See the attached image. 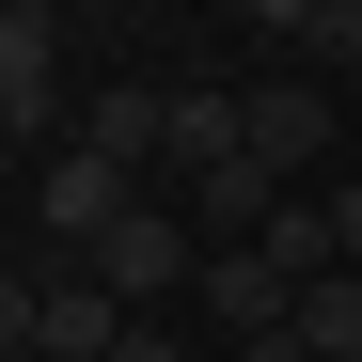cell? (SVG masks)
<instances>
[{"mask_svg":"<svg viewBox=\"0 0 362 362\" xmlns=\"http://www.w3.org/2000/svg\"><path fill=\"white\" fill-rule=\"evenodd\" d=\"M0 127L64 158L79 110H64V0H0Z\"/></svg>","mask_w":362,"mask_h":362,"instance_id":"obj_1","label":"cell"},{"mask_svg":"<svg viewBox=\"0 0 362 362\" xmlns=\"http://www.w3.org/2000/svg\"><path fill=\"white\" fill-rule=\"evenodd\" d=\"M79 268H95L110 299H127V315H158L173 284H205V236H189V205H127V221H110Z\"/></svg>","mask_w":362,"mask_h":362,"instance_id":"obj_2","label":"cell"},{"mask_svg":"<svg viewBox=\"0 0 362 362\" xmlns=\"http://www.w3.org/2000/svg\"><path fill=\"white\" fill-rule=\"evenodd\" d=\"M127 205H142V173H127V158H95V142H64V158H47V189H32L47 252H95V236L127 221Z\"/></svg>","mask_w":362,"mask_h":362,"instance_id":"obj_3","label":"cell"},{"mask_svg":"<svg viewBox=\"0 0 362 362\" xmlns=\"http://www.w3.org/2000/svg\"><path fill=\"white\" fill-rule=\"evenodd\" d=\"M142 315H127V299H110L79 252H47V331H32V362H110V346H127Z\"/></svg>","mask_w":362,"mask_h":362,"instance_id":"obj_4","label":"cell"},{"mask_svg":"<svg viewBox=\"0 0 362 362\" xmlns=\"http://www.w3.org/2000/svg\"><path fill=\"white\" fill-rule=\"evenodd\" d=\"M189 299H205V331H221V346H268V331L299 315V284H284L268 252H205V284H189Z\"/></svg>","mask_w":362,"mask_h":362,"instance_id":"obj_5","label":"cell"},{"mask_svg":"<svg viewBox=\"0 0 362 362\" xmlns=\"http://www.w3.org/2000/svg\"><path fill=\"white\" fill-rule=\"evenodd\" d=\"M268 221H284V173H268V158H221V173H189V236H205V252H252Z\"/></svg>","mask_w":362,"mask_h":362,"instance_id":"obj_6","label":"cell"},{"mask_svg":"<svg viewBox=\"0 0 362 362\" xmlns=\"http://www.w3.org/2000/svg\"><path fill=\"white\" fill-rule=\"evenodd\" d=\"M252 158L284 173V189H315V158H331V95H315V79H252Z\"/></svg>","mask_w":362,"mask_h":362,"instance_id":"obj_7","label":"cell"},{"mask_svg":"<svg viewBox=\"0 0 362 362\" xmlns=\"http://www.w3.org/2000/svg\"><path fill=\"white\" fill-rule=\"evenodd\" d=\"M79 142H95V158H127V173L173 158V79H95V95H79Z\"/></svg>","mask_w":362,"mask_h":362,"instance_id":"obj_8","label":"cell"},{"mask_svg":"<svg viewBox=\"0 0 362 362\" xmlns=\"http://www.w3.org/2000/svg\"><path fill=\"white\" fill-rule=\"evenodd\" d=\"M252 252H268L284 284H331V268H346V236H331V189H284V221L252 236Z\"/></svg>","mask_w":362,"mask_h":362,"instance_id":"obj_9","label":"cell"},{"mask_svg":"<svg viewBox=\"0 0 362 362\" xmlns=\"http://www.w3.org/2000/svg\"><path fill=\"white\" fill-rule=\"evenodd\" d=\"M299 346H315V362H362V268L299 284Z\"/></svg>","mask_w":362,"mask_h":362,"instance_id":"obj_10","label":"cell"},{"mask_svg":"<svg viewBox=\"0 0 362 362\" xmlns=\"http://www.w3.org/2000/svg\"><path fill=\"white\" fill-rule=\"evenodd\" d=\"M315 16H331V0H252V32H299V47H315Z\"/></svg>","mask_w":362,"mask_h":362,"instance_id":"obj_11","label":"cell"},{"mask_svg":"<svg viewBox=\"0 0 362 362\" xmlns=\"http://www.w3.org/2000/svg\"><path fill=\"white\" fill-rule=\"evenodd\" d=\"M331 236H346V268H362V173H346V189H331Z\"/></svg>","mask_w":362,"mask_h":362,"instance_id":"obj_12","label":"cell"},{"mask_svg":"<svg viewBox=\"0 0 362 362\" xmlns=\"http://www.w3.org/2000/svg\"><path fill=\"white\" fill-rule=\"evenodd\" d=\"M236 362H315V346H299V315H284V331H268V346H236Z\"/></svg>","mask_w":362,"mask_h":362,"instance_id":"obj_13","label":"cell"},{"mask_svg":"<svg viewBox=\"0 0 362 362\" xmlns=\"http://www.w3.org/2000/svg\"><path fill=\"white\" fill-rule=\"evenodd\" d=\"M110 362H189V346H173V331H127V346H110Z\"/></svg>","mask_w":362,"mask_h":362,"instance_id":"obj_14","label":"cell"},{"mask_svg":"<svg viewBox=\"0 0 362 362\" xmlns=\"http://www.w3.org/2000/svg\"><path fill=\"white\" fill-rule=\"evenodd\" d=\"M79 16H127V0H79Z\"/></svg>","mask_w":362,"mask_h":362,"instance_id":"obj_15","label":"cell"},{"mask_svg":"<svg viewBox=\"0 0 362 362\" xmlns=\"http://www.w3.org/2000/svg\"><path fill=\"white\" fill-rule=\"evenodd\" d=\"M0 142H16V127H0Z\"/></svg>","mask_w":362,"mask_h":362,"instance_id":"obj_16","label":"cell"},{"mask_svg":"<svg viewBox=\"0 0 362 362\" xmlns=\"http://www.w3.org/2000/svg\"><path fill=\"white\" fill-rule=\"evenodd\" d=\"M0 362H16V346H0Z\"/></svg>","mask_w":362,"mask_h":362,"instance_id":"obj_17","label":"cell"}]
</instances>
